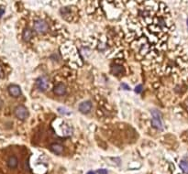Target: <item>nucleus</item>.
Listing matches in <instances>:
<instances>
[{
	"label": "nucleus",
	"mask_w": 188,
	"mask_h": 174,
	"mask_svg": "<svg viewBox=\"0 0 188 174\" xmlns=\"http://www.w3.org/2000/svg\"><path fill=\"white\" fill-rule=\"evenodd\" d=\"M108 170H105V169H102V170H97V173L98 174H108Z\"/></svg>",
	"instance_id": "obj_15"
},
{
	"label": "nucleus",
	"mask_w": 188,
	"mask_h": 174,
	"mask_svg": "<svg viewBox=\"0 0 188 174\" xmlns=\"http://www.w3.org/2000/svg\"><path fill=\"white\" fill-rule=\"evenodd\" d=\"M32 31H31V29H24L23 31V39L25 41H29L31 39V38H32Z\"/></svg>",
	"instance_id": "obj_11"
},
{
	"label": "nucleus",
	"mask_w": 188,
	"mask_h": 174,
	"mask_svg": "<svg viewBox=\"0 0 188 174\" xmlns=\"http://www.w3.org/2000/svg\"><path fill=\"white\" fill-rule=\"evenodd\" d=\"M78 109L81 113L83 114H87L91 111L92 109V103L90 101H85V102H82L79 106H78Z\"/></svg>",
	"instance_id": "obj_5"
},
{
	"label": "nucleus",
	"mask_w": 188,
	"mask_h": 174,
	"mask_svg": "<svg viewBox=\"0 0 188 174\" xmlns=\"http://www.w3.org/2000/svg\"><path fill=\"white\" fill-rule=\"evenodd\" d=\"M180 168L184 173H188V160L187 159H183L180 162Z\"/></svg>",
	"instance_id": "obj_12"
},
{
	"label": "nucleus",
	"mask_w": 188,
	"mask_h": 174,
	"mask_svg": "<svg viewBox=\"0 0 188 174\" xmlns=\"http://www.w3.org/2000/svg\"><path fill=\"white\" fill-rule=\"evenodd\" d=\"M3 76V72H2V69H1V67H0V78H1Z\"/></svg>",
	"instance_id": "obj_18"
},
{
	"label": "nucleus",
	"mask_w": 188,
	"mask_h": 174,
	"mask_svg": "<svg viewBox=\"0 0 188 174\" xmlns=\"http://www.w3.org/2000/svg\"><path fill=\"white\" fill-rule=\"evenodd\" d=\"M50 150L53 151L54 154H57V155H61L62 152H64V147L59 143H53L50 146Z\"/></svg>",
	"instance_id": "obj_8"
},
{
	"label": "nucleus",
	"mask_w": 188,
	"mask_h": 174,
	"mask_svg": "<svg viewBox=\"0 0 188 174\" xmlns=\"http://www.w3.org/2000/svg\"><path fill=\"white\" fill-rule=\"evenodd\" d=\"M151 112V116H152V120H151L152 126L158 130H162V122L161 112L157 109H152Z\"/></svg>",
	"instance_id": "obj_1"
},
{
	"label": "nucleus",
	"mask_w": 188,
	"mask_h": 174,
	"mask_svg": "<svg viewBox=\"0 0 188 174\" xmlns=\"http://www.w3.org/2000/svg\"><path fill=\"white\" fill-rule=\"evenodd\" d=\"M4 13H5V10H4V8H0V18H1V17L4 15Z\"/></svg>",
	"instance_id": "obj_17"
},
{
	"label": "nucleus",
	"mask_w": 188,
	"mask_h": 174,
	"mask_svg": "<svg viewBox=\"0 0 188 174\" xmlns=\"http://www.w3.org/2000/svg\"><path fill=\"white\" fill-rule=\"evenodd\" d=\"M49 80L47 77H45V76H40V77H39L37 80H36V86L37 88L40 91H46L48 89L49 87Z\"/></svg>",
	"instance_id": "obj_3"
},
{
	"label": "nucleus",
	"mask_w": 188,
	"mask_h": 174,
	"mask_svg": "<svg viewBox=\"0 0 188 174\" xmlns=\"http://www.w3.org/2000/svg\"><path fill=\"white\" fill-rule=\"evenodd\" d=\"M86 174H96V172H95V171H93V170H90V171H88Z\"/></svg>",
	"instance_id": "obj_19"
},
{
	"label": "nucleus",
	"mask_w": 188,
	"mask_h": 174,
	"mask_svg": "<svg viewBox=\"0 0 188 174\" xmlns=\"http://www.w3.org/2000/svg\"><path fill=\"white\" fill-rule=\"evenodd\" d=\"M7 163L8 168H10V169H16L18 167V160L17 157L11 156V157L8 158Z\"/></svg>",
	"instance_id": "obj_9"
},
{
	"label": "nucleus",
	"mask_w": 188,
	"mask_h": 174,
	"mask_svg": "<svg viewBox=\"0 0 188 174\" xmlns=\"http://www.w3.org/2000/svg\"><path fill=\"white\" fill-rule=\"evenodd\" d=\"M186 24H187V27H188V18H187V20H186Z\"/></svg>",
	"instance_id": "obj_20"
},
{
	"label": "nucleus",
	"mask_w": 188,
	"mask_h": 174,
	"mask_svg": "<svg viewBox=\"0 0 188 174\" xmlns=\"http://www.w3.org/2000/svg\"><path fill=\"white\" fill-rule=\"evenodd\" d=\"M34 29L39 33H44L48 30V24L42 19L36 20L34 22Z\"/></svg>",
	"instance_id": "obj_4"
},
{
	"label": "nucleus",
	"mask_w": 188,
	"mask_h": 174,
	"mask_svg": "<svg viewBox=\"0 0 188 174\" xmlns=\"http://www.w3.org/2000/svg\"><path fill=\"white\" fill-rule=\"evenodd\" d=\"M53 92L57 95H64L66 93V86L64 83H59L54 86Z\"/></svg>",
	"instance_id": "obj_7"
},
{
	"label": "nucleus",
	"mask_w": 188,
	"mask_h": 174,
	"mask_svg": "<svg viewBox=\"0 0 188 174\" xmlns=\"http://www.w3.org/2000/svg\"><path fill=\"white\" fill-rule=\"evenodd\" d=\"M142 89H143V86L141 84H139L138 86L135 87V92L137 94H140L142 92Z\"/></svg>",
	"instance_id": "obj_13"
},
{
	"label": "nucleus",
	"mask_w": 188,
	"mask_h": 174,
	"mask_svg": "<svg viewBox=\"0 0 188 174\" xmlns=\"http://www.w3.org/2000/svg\"><path fill=\"white\" fill-rule=\"evenodd\" d=\"M14 113H15V116L18 119H20V120H25V119H27L28 116H29V111H28L27 108L23 105L17 106L15 108Z\"/></svg>",
	"instance_id": "obj_2"
},
{
	"label": "nucleus",
	"mask_w": 188,
	"mask_h": 174,
	"mask_svg": "<svg viewBox=\"0 0 188 174\" xmlns=\"http://www.w3.org/2000/svg\"><path fill=\"white\" fill-rule=\"evenodd\" d=\"M111 72L114 75H120L124 72V67L121 65H115L111 68Z\"/></svg>",
	"instance_id": "obj_10"
},
{
	"label": "nucleus",
	"mask_w": 188,
	"mask_h": 174,
	"mask_svg": "<svg viewBox=\"0 0 188 174\" xmlns=\"http://www.w3.org/2000/svg\"><path fill=\"white\" fill-rule=\"evenodd\" d=\"M8 93L9 94L13 96V97H18L20 94H21V89H20V87L18 85L16 84H12L8 86Z\"/></svg>",
	"instance_id": "obj_6"
},
{
	"label": "nucleus",
	"mask_w": 188,
	"mask_h": 174,
	"mask_svg": "<svg viewBox=\"0 0 188 174\" xmlns=\"http://www.w3.org/2000/svg\"><path fill=\"white\" fill-rule=\"evenodd\" d=\"M58 111H59L61 114H62V115H64V113H68V114H69V112L65 109V108H62V107L58 108Z\"/></svg>",
	"instance_id": "obj_14"
},
{
	"label": "nucleus",
	"mask_w": 188,
	"mask_h": 174,
	"mask_svg": "<svg viewBox=\"0 0 188 174\" xmlns=\"http://www.w3.org/2000/svg\"><path fill=\"white\" fill-rule=\"evenodd\" d=\"M121 87H122L123 89H126V90H129V89H130L126 83H122V84H121Z\"/></svg>",
	"instance_id": "obj_16"
}]
</instances>
